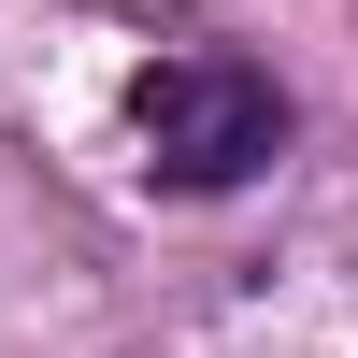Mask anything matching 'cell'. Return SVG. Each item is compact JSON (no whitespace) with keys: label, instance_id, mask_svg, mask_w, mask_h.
Instances as JSON below:
<instances>
[{"label":"cell","instance_id":"obj_1","mask_svg":"<svg viewBox=\"0 0 358 358\" xmlns=\"http://www.w3.org/2000/svg\"><path fill=\"white\" fill-rule=\"evenodd\" d=\"M129 129H143V172H158L172 201H215V187H244V172H273L287 86L258 72V57H229V43H187V57H143Z\"/></svg>","mask_w":358,"mask_h":358}]
</instances>
